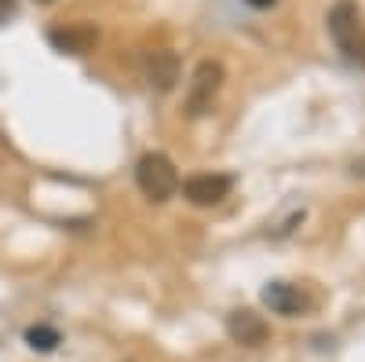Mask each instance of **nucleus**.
I'll list each match as a JSON object with an SVG mask.
<instances>
[{
	"label": "nucleus",
	"mask_w": 365,
	"mask_h": 362,
	"mask_svg": "<svg viewBox=\"0 0 365 362\" xmlns=\"http://www.w3.org/2000/svg\"><path fill=\"white\" fill-rule=\"evenodd\" d=\"M135 183H139V191H143L150 201L161 205V201L175 198V191L182 187V179H179V169L172 165L168 154H161V150H150V154H143L139 165H135Z\"/></svg>",
	"instance_id": "obj_1"
},
{
	"label": "nucleus",
	"mask_w": 365,
	"mask_h": 362,
	"mask_svg": "<svg viewBox=\"0 0 365 362\" xmlns=\"http://www.w3.org/2000/svg\"><path fill=\"white\" fill-rule=\"evenodd\" d=\"M325 22H329V34H332V41H336V48L347 59L365 63V19H361L354 0H336V4L329 8Z\"/></svg>",
	"instance_id": "obj_2"
},
{
	"label": "nucleus",
	"mask_w": 365,
	"mask_h": 362,
	"mask_svg": "<svg viewBox=\"0 0 365 362\" xmlns=\"http://www.w3.org/2000/svg\"><path fill=\"white\" fill-rule=\"evenodd\" d=\"M227 81V70L220 59H205V63H197L190 84H187V117H201L212 110V103H216L220 88Z\"/></svg>",
	"instance_id": "obj_3"
},
{
	"label": "nucleus",
	"mask_w": 365,
	"mask_h": 362,
	"mask_svg": "<svg viewBox=\"0 0 365 362\" xmlns=\"http://www.w3.org/2000/svg\"><path fill=\"white\" fill-rule=\"evenodd\" d=\"M230 191H234V179L227 172H194L187 183H182V198L197 208L220 205L223 198H230Z\"/></svg>",
	"instance_id": "obj_4"
},
{
	"label": "nucleus",
	"mask_w": 365,
	"mask_h": 362,
	"mask_svg": "<svg viewBox=\"0 0 365 362\" xmlns=\"http://www.w3.org/2000/svg\"><path fill=\"white\" fill-rule=\"evenodd\" d=\"M48 44L63 55H88L99 44V29L91 22H66V26H51L48 29Z\"/></svg>",
	"instance_id": "obj_5"
},
{
	"label": "nucleus",
	"mask_w": 365,
	"mask_h": 362,
	"mask_svg": "<svg viewBox=\"0 0 365 362\" xmlns=\"http://www.w3.org/2000/svg\"><path fill=\"white\" fill-rule=\"evenodd\" d=\"M143 74L154 92H172L179 84V55L172 48H158L143 59Z\"/></svg>",
	"instance_id": "obj_6"
},
{
	"label": "nucleus",
	"mask_w": 365,
	"mask_h": 362,
	"mask_svg": "<svg viewBox=\"0 0 365 362\" xmlns=\"http://www.w3.org/2000/svg\"><path fill=\"white\" fill-rule=\"evenodd\" d=\"M263 304L274 311V315H299V311H307L311 308V296L303 293L299 286H289V282H270L263 289Z\"/></svg>",
	"instance_id": "obj_7"
},
{
	"label": "nucleus",
	"mask_w": 365,
	"mask_h": 362,
	"mask_svg": "<svg viewBox=\"0 0 365 362\" xmlns=\"http://www.w3.org/2000/svg\"><path fill=\"white\" fill-rule=\"evenodd\" d=\"M227 333H230L234 344L256 348V344H263V341L270 337V329H267V322H263L252 308H237V311L227 318Z\"/></svg>",
	"instance_id": "obj_8"
},
{
	"label": "nucleus",
	"mask_w": 365,
	"mask_h": 362,
	"mask_svg": "<svg viewBox=\"0 0 365 362\" xmlns=\"http://www.w3.org/2000/svg\"><path fill=\"white\" fill-rule=\"evenodd\" d=\"M26 341H29V348H37V351H51L58 344V333H55L51 326H34L26 333Z\"/></svg>",
	"instance_id": "obj_9"
},
{
	"label": "nucleus",
	"mask_w": 365,
	"mask_h": 362,
	"mask_svg": "<svg viewBox=\"0 0 365 362\" xmlns=\"http://www.w3.org/2000/svg\"><path fill=\"white\" fill-rule=\"evenodd\" d=\"M245 4H249V8H259V11H267V8H274V4H278V0H245Z\"/></svg>",
	"instance_id": "obj_10"
},
{
	"label": "nucleus",
	"mask_w": 365,
	"mask_h": 362,
	"mask_svg": "<svg viewBox=\"0 0 365 362\" xmlns=\"http://www.w3.org/2000/svg\"><path fill=\"white\" fill-rule=\"evenodd\" d=\"M11 11H15V0H0V19L11 15Z\"/></svg>",
	"instance_id": "obj_11"
},
{
	"label": "nucleus",
	"mask_w": 365,
	"mask_h": 362,
	"mask_svg": "<svg viewBox=\"0 0 365 362\" xmlns=\"http://www.w3.org/2000/svg\"><path fill=\"white\" fill-rule=\"evenodd\" d=\"M37 4H51V0H37Z\"/></svg>",
	"instance_id": "obj_12"
}]
</instances>
